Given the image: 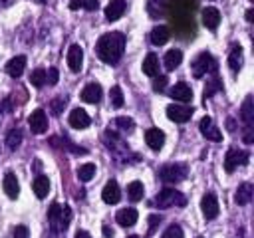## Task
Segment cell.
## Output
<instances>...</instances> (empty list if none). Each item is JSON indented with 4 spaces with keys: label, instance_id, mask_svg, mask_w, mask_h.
<instances>
[{
    "label": "cell",
    "instance_id": "f35d334b",
    "mask_svg": "<svg viewBox=\"0 0 254 238\" xmlns=\"http://www.w3.org/2000/svg\"><path fill=\"white\" fill-rule=\"evenodd\" d=\"M117 123H119V127H123V129H131V127H133V121H131L129 117H117Z\"/></svg>",
    "mask_w": 254,
    "mask_h": 238
},
{
    "label": "cell",
    "instance_id": "4316f807",
    "mask_svg": "<svg viewBox=\"0 0 254 238\" xmlns=\"http://www.w3.org/2000/svg\"><path fill=\"white\" fill-rule=\"evenodd\" d=\"M143 192H145V188H143V182H139V180H133V182H129V186H127V194H129V198H131L133 202L141 200V198H143Z\"/></svg>",
    "mask_w": 254,
    "mask_h": 238
},
{
    "label": "cell",
    "instance_id": "836d02e7",
    "mask_svg": "<svg viewBox=\"0 0 254 238\" xmlns=\"http://www.w3.org/2000/svg\"><path fill=\"white\" fill-rule=\"evenodd\" d=\"M20 141H22V131L20 129H12L8 133V137H6V143H8L10 149H16L20 145Z\"/></svg>",
    "mask_w": 254,
    "mask_h": 238
},
{
    "label": "cell",
    "instance_id": "4dcf8cb0",
    "mask_svg": "<svg viewBox=\"0 0 254 238\" xmlns=\"http://www.w3.org/2000/svg\"><path fill=\"white\" fill-rule=\"evenodd\" d=\"M109 101H111V105H113L115 109H119V107L123 105V91H121L119 85H113V87H111V91H109Z\"/></svg>",
    "mask_w": 254,
    "mask_h": 238
},
{
    "label": "cell",
    "instance_id": "74e56055",
    "mask_svg": "<svg viewBox=\"0 0 254 238\" xmlns=\"http://www.w3.org/2000/svg\"><path fill=\"white\" fill-rule=\"evenodd\" d=\"M28 236H30V232H28V228L24 224L14 228V238H28Z\"/></svg>",
    "mask_w": 254,
    "mask_h": 238
},
{
    "label": "cell",
    "instance_id": "ee69618b",
    "mask_svg": "<svg viewBox=\"0 0 254 238\" xmlns=\"http://www.w3.org/2000/svg\"><path fill=\"white\" fill-rule=\"evenodd\" d=\"M2 2H6V0H0V4H2Z\"/></svg>",
    "mask_w": 254,
    "mask_h": 238
},
{
    "label": "cell",
    "instance_id": "cb8c5ba5",
    "mask_svg": "<svg viewBox=\"0 0 254 238\" xmlns=\"http://www.w3.org/2000/svg\"><path fill=\"white\" fill-rule=\"evenodd\" d=\"M250 198H252V184L250 182H242L234 192V202L236 204H248Z\"/></svg>",
    "mask_w": 254,
    "mask_h": 238
},
{
    "label": "cell",
    "instance_id": "f546056e",
    "mask_svg": "<svg viewBox=\"0 0 254 238\" xmlns=\"http://www.w3.org/2000/svg\"><path fill=\"white\" fill-rule=\"evenodd\" d=\"M242 119H244V123L250 127V123H252V119H254V109H252V97L248 95L246 99H244V105H242Z\"/></svg>",
    "mask_w": 254,
    "mask_h": 238
},
{
    "label": "cell",
    "instance_id": "7a4b0ae2",
    "mask_svg": "<svg viewBox=\"0 0 254 238\" xmlns=\"http://www.w3.org/2000/svg\"><path fill=\"white\" fill-rule=\"evenodd\" d=\"M155 204H157L159 208H169V206H173V204L185 206L187 200H185V196H183L179 190H175V188H163V190L155 196Z\"/></svg>",
    "mask_w": 254,
    "mask_h": 238
},
{
    "label": "cell",
    "instance_id": "1f68e13d",
    "mask_svg": "<svg viewBox=\"0 0 254 238\" xmlns=\"http://www.w3.org/2000/svg\"><path fill=\"white\" fill-rule=\"evenodd\" d=\"M95 175V165L93 163H85V165H81L79 169H77V177H79V180H89L91 177Z\"/></svg>",
    "mask_w": 254,
    "mask_h": 238
},
{
    "label": "cell",
    "instance_id": "e575fe53",
    "mask_svg": "<svg viewBox=\"0 0 254 238\" xmlns=\"http://www.w3.org/2000/svg\"><path fill=\"white\" fill-rule=\"evenodd\" d=\"M161 238H183V230H181V226L179 224H171L165 232H163V236Z\"/></svg>",
    "mask_w": 254,
    "mask_h": 238
},
{
    "label": "cell",
    "instance_id": "9a60e30c",
    "mask_svg": "<svg viewBox=\"0 0 254 238\" xmlns=\"http://www.w3.org/2000/svg\"><path fill=\"white\" fill-rule=\"evenodd\" d=\"M169 93H171V97H173V99H177V101H185V103H187V101H190V99H192V89H190L185 81L175 83V85L171 87V91H169Z\"/></svg>",
    "mask_w": 254,
    "mask_h": 238
},
{
    "label": "cell",
    "instance_id": "d590c367",
    "mask_svg": "<svg viewBox=\"0 0 254 238\" xmlns=\"http://www.w3.org/2000/svg\"><path fill=\"white\" fill-rule=\"evenodd\" d=\"M58 77H60V73H58V69H56V67H52V69H48V71H46V81H48L50 85L58 83Z\"/></svg>",
    "mask_w": 254,
    "mask_h": 238
},
{
    "label": "cell",
    "instance_id": "7402d4cb",
    "mask_svg": "<svg viewBox=\"0 0 254 238\" xmlns=\"http://www.w3.org/2000/svg\"><path fill=\"white\" fill-rule=\"evenodd\" d=\"M115 220L119 226H133L137 222V210L135 208H121L117 214H115Z\"/></svg>",
    "mask_w": 254,
    "mask_h": 238
},
{
    "label": "cell",
    "instance_id": "484cf974",
    "mask_svg": "<svg viewBox=\"0 0 254 238\" xmlns=\"http://www.w3.org/2000/svg\"><path fill=\"white\" fill-rule=\"evenodd\" d=\"M183 61V52L181 50H169L167 54H165V67L171 71V69H175V67H179V63Z\"/></svg>",
    "mask_w": 254,
    "mask_h": 238
},
{
    "label": "cell",
    "instance_id": "7bdbcfd3",
    "mask_svg": "<svg viewBox=\"0 0 254 238\" xmlns=\"http://www.w3.org/2000/svg\"><path fill=\"white\" fill-rule=\"evenodd\" d=\"M127 238H139V236H135V234H131V236H127Z\"/></svg>",
    "mask_w": 254,
    "mask_h": 238
},
{
    "label": "cell",
    "instance_id": "f1b7e54d",
    "mask_svg": "<svg viewBox=\"0 0 254 238\" xmlns=\"http://www.w3.org/2000/svg\"><path fill=\"white\" fill-rule=\"evenodd\" d=\"M228 65H230L232 69H240V67H242V48H240V46L232 48V52H230V56H228Z\"/></svg>",
    "mask_w": 254,
    "mask_h": 238
},
{
    "label": "cell",
    "instance_id": "44dd1931",
    "mask_svg": "<svg viewBox=\"0 0 254 238\" xmlns=\"http://www.w3.org/2000/svg\"><path fill=\"white\" fill-rule=\"evenodd\" d=\"M32 188H34V194L38 198H46L48 192H50V178L46 175H38L32 182Z\"/></svg>",
    "mask_w": 254,
    "mask_h": 238
},
{
    "label": "cell",
    "instance_id": "7c38bea8",
    "mask_svg": "<svg viewBox=\"0 0 254 238\" xmlns=\"http://www.w3.org/2000/svg\"><path fill=\"white\" fill-rule=\"evenodd\" d=\"M145 143H147L153 151H159V149L165 145V135H163V131L157 129V127L147 129V131H145Z\"/></svg>",
    "mask_w": 254,
    "mask_h": 238
},
{
    "label": "cell",
    "instance_id": "d6986e66",
    "mask_svg": "<svg viewBox=\"0 0 254 238\" xmlns=\"http://www.w3.org/2000/svg\"><path fill=\"white\" fill-rule=\"evenodd\" d=\"M26 67V56H16L6 63V71L10 77H20Z\"/></svg>",
    "mask_w": 254,
    "mask_h": 238
},
{
    "label": "cell",
    "instance_id": "30bf717a",
    "mask_svg": "<svg viewBox=\"0 0 254 238\" xmlns=\"http://www.w3.org/2000/svg\"><path fill=\"white\" fill-rule=\"evenodd\" d=\"M67 65H69L71 71H79L81 69V65H83V50H81V46H77V44L69 46V50H67Z\"/></svg>",
    "mask_w": 254,
    "mask_h": 238
},
{
    "label": "cell",
    "instance_id": "8992f818",
    "mask_svg": "<svg viewBox=\"0 0 254 238\" xmlns=\"http://www.w3.org/2000/svg\"><path fill=\"white\" fill-rule=\"evenodd\" d=\"M192 115V107L189 105H169L167 107V117L175 123H187Z\"/></svg>",
    "mask_w": 254,
    "mask_h": 238
},
{
    "label": "cell",
    "instance_id": "83f0119b",
    "mask_svg": "<svg viewBox=\"0 0 254 238\" xmlns=\"http://www.w3.org/2000/svg\"><path fill=\"white\" fill-rule=\"evenodd\" d=\"M69 8H71V10H79V8H83V10L93 12V10L99 8V2H97V0H69Z\"/></svg>",
    "mask_w": 254,
    "mask_h": 238
},
{
    "label": "cell",
    "instance_id": "6da1fadb",
    "mask_svg": "<svg viewBox=\"0 0 254 238\" xmlns=\"http://www.w3.org/2000/svg\"><path fill=\"white\" fill-rule=\"evenodd\" d=\"M125 50V36L121 32H107L97 42V56L105 63H117Z\"/></svg>",
    "mask_w": 254,
    "mask_h": 238
},
{
    "label": "cell",
    "instance_id": "e0dca14e",
    "mask_svg": "<svg viewBox=\"0 0 254 238\" xmlns=\"http://www.w3.org/2000/svg\"><path fill=\"white\" fill-rule=\"evenodd\" d=\"M89 115L83 111V109H79V107H75L71 113H69V125L73 127V129H85L87 125H89Z\"/></svg>",
    "mask_w": 254,
    "mask_h": 238
},
{
    "label": "cell",
    "instance_id": "ba28073f",
    "mask_svg": "<svg viewBox=\"0 0 254 238\" xmlns=\"http://www.w3.org/2000/svg\"><path fill=\"white\" fill-rule=\"evenodd\" d=\"M248 161V153L246 151H238V149H230L226 153V159H224V169L226 173H232L236 167L244 165Z\"/></svg>",
    "mask_w": 254,
    "mask_h": 238
},
{
    "label": "cell",
    "instance_id": "3957f363",
    "mask_svg": "<svg viewBox=\"0 0 254 238\" xmlns=\"http://www.w3.org/2000/svg\"><path fill=\"white\" fill-rule=\"evenodd\" d=\"M69 214H71L69 206H62V204L54 202V204L50 206L48 220H50L54 226H58V228H65V226H67V222H69Z\"/></svg>",
    "mask_w": 254,
    "mask_h": 238
},
{
    "label": "cell",
    "instance_id": "4fadbf2b",
    "mask_svg": "<svg viewBox=\"0 0 254 238\" xmlns=\"http://www.w3.org/2000/svg\"><path fill=\"white\" fill-rule=\"evenodd\" d=\"M101 198H103L105 204H117V202H119V198H121V190H119V186H117L115 180H109V182L103 186V190H101Z\"/></svg>",
    "mask_w": 254,
    "mask_h": 238
},
{
    "label": "cell",
    "instance_id": "5bb4252c",
    "mask_svg": "<svg viewBox=\"0 0 254 238\" xmlns=\"http://www.w3.org/2000/svg\"><path fill=\"white\" fill-rule=\"evenodd\" d=\"M202 24L208 28V30H216L218 28V24H220V12H218V8H214V6H206L204 10H202Z\"/></svg>",
    "mask_w": 254,
    "mask_h": 238
},
{
    "label": "cell",
    "instance_id": "2e32d148",
    "mask_svg": "<svg viewBox=\"0 0 254 238\" xmlns=\"http://www.w3.org/2000/svg\"><path fill=\"white\" fill-rule=\"evenodd\" d=\"M125 8H127V4L123 0H111L105 6V18L111 20V22H115V20H119L125 14Z\"/></svg>",
    "mask_w": 254,
    "mask_h": 238
},
{
    "label": "cell",
    "instance_id": "277c9868",
    "mask_svg": "<svg viewBox=\"0 0 254 238\" xmlns=\"http://www.w3.org/2000/svg\"><path fill=\"white\" fill-rule=\"evenodd\" d=\"M214 69H216V63H214L212 56L206 54V52H202V54L196 58V61L192 63V73H194V77H202L204 73L214 71Z\"/></svg>",
    "mask_w": 254,
    "mask_h": 238
},
{
    "label": "cell",
    "instance_id": "b9f144b4",
    "mask_svg": "<svg viewBox=\"0 0 254 238\" xmlns=\"http://www.w3.org/2000/svg\"><path fill=\"white\" fill-rule=\"evenodd\" d=\"M75 238H91V236H89V234H87L85 230H79V232L75 234Z\"/></svg>",
    "mask_w": 254,
    "mask_h": 238
},
{
    "label": "cell",
    "instance_id": "ab89813d",
    "mask_svg": "<svg viewBox=\"0 0 254 238\" xmlns=\"http://www.w3.org/2000/svg\"><path fill=\"white\" fill-rule=\"evenodd\" d=\"M64 105H65V101H64V99H56V101H54V105H52V111H54V113H60V109H62Z\"/></svg>",
    "mask_w": 254,
    "mask_h": 238
},
{
    "label": "cell",
    "instance_id": "ffe728a7",
    "mask_svg": "<svg viewBox=\"0 0 254 238\" xmlns=\"http://www.w3.org/2000/svg\"><path fill=\"white\" fill-rule=\"evenodd\" d=\"M2 186H4V192H6L10 198H16V196L20 194V184H18V178H16L14 173H6V175H4Z\"/></svg>",
    "mask_w": 254,
    "mask_h": 238
},
{
    "label": "cell",
    "instance_id": "d6a6232c",
    "mask_svg": "<svg viewBox=\"0 0 254 238\" xmlns=\"http://www.w3.org/2000/svg\"><path fill=\"white\" fill-rule=\"evenodd\" d=\"M30 83L34 87H42L46 83V69H34L30 75Z\"/></svg>",
    "mask_w": 254,
    "mask_h": 238
},
{
    "label": "cell",
    "instance_id": "d4e9b609",
    "mask_svg": "<svg viewBox=\"0 0 254 238\" xmlns=\"http://www.w3.org/2000/svg\"><path fill=\"white\" fill-rule=\"evenodd\" d=\"M143 71L151 77L159 75V58L155 54H147V58L143 60Z\"/></svg>",
    "mask_w": 254,
    "mask_h": 238
},
{
    "label": "cell",
    "instance_id": "60d3db41",
    "mask_svg": "<svg viewBox=\"0 0 254 238\" xmlns=\"http://www.w3.org/2000/svg\"><path fill=\"white\" fill-rule=\"evenodd\" d=\"M103 236H105V238H111V236H113V230H111L109 226H103Z\"/></svg>",
    "mask_w": 254,
    "mask_h": 238
},
{
    "label": "cell",
    "instance_id": "9c48e42d",
    "mask_svg": "<svg viewBox=\"0 0 254 238\" xmlns=\"http://www.w3.org/2000/svg\"><path fill=\"white\" fill-rule=\"evenodd\" d=\"M200 210H202V214H204L206 220H214V218L218 216V200H216V196H214L212 192H206V194L202 196V200H200Z\"/></svg>",
    "mask_w": 254,
    "mask_h": 238
},
{
    "label": "cell",
    "instance_id": "603a6c76",
    "mask_svg": "<svg viewBox=\"0 0 254 238\" xmlns=\"http://www.w3.org/2000/svg\"><path fill=\"white\" fill-rule=\"evenodd\" d=\"M81 99L85 103H97L101 99V87L97 83H87L83 89H81Z\"/></svg>",
    "mask_w": 254,
    "mask_h": 238
},
{
    "label": "cell",
    "instance_id": "8d00e7d4",
    "mask_svg": "<svg viewBox=\"0 0 254 238\" xmlns=\"http://www.w3.org/2000/svg\"><path fill=\"white\" fill-rule=\"evenodd\" d=\"M165 85H167V75H161V77H157V79H155V83H153V89L161 93V91L165 89Z\"/></svg>",
    "mask_w": 254,
    "mask_h": 238
},
{
    "label": "cell",
    "instance_id": "52a82bcc",
    "mask_svg": "<svg viewBox=\"0 0 254 238\" xmlns=\"http://www.w3.org/2000/svg\"><path fill=\"white\" fill-rule=\"evenodd\" d=\"M198 129H200V133H202L206 139H210V141H222V133H220V129L214 125L212 117L204 115V117L200 119V123H198Z\"/></svg>",
    "mask_w": 254,
    "mask_h": 238
},
{
    "label": "cell",
    "instance_id": "ac0fdd59",
    "mask_svg": "<svg viewBox=\"0 0 254 238\" xmlns=\"http://www.w3.org/2000/svg\"><path fill=\"white\" fill-rule=\"evenodd\" d=\"M169 38H171V30L167 26H155L149 34V40L153 46H163V44H167Z\"/></svg>",
    "mask_w": 254,
    "mask_h": 238
},
{
    "label": "cell",
    "instance_id": "5b68a950",
    "mask_svg": "<svg viewBox=\"0 0 254 238\" xmlns=\"http://www.w3.org/2000/svg\"><path fill=\"white\" fill-rule=\"evenodd\" d=\"M187 177V165H167L161 169V178L165 182H179Z\"/></svg>",
    "mask_w": 254,
    "mask_h": 238
},
{
    "label": "cell",
    "instance_id": "8fae6325",
    "mask_svg": "<svg viewBox=\"0 0 254 238\" xmlns=\"http://www.w3.org/2000/svg\"><path fill=\"white\" fill-rule=\"evenodd\" d=\"M28 123H30V129L34 133H44L48 129V117L44 113V109H36L32 111V115L28 117Z\"/></svg>",
    "mask_w": 254,
    "mask_h": 238
}]
</instances>
